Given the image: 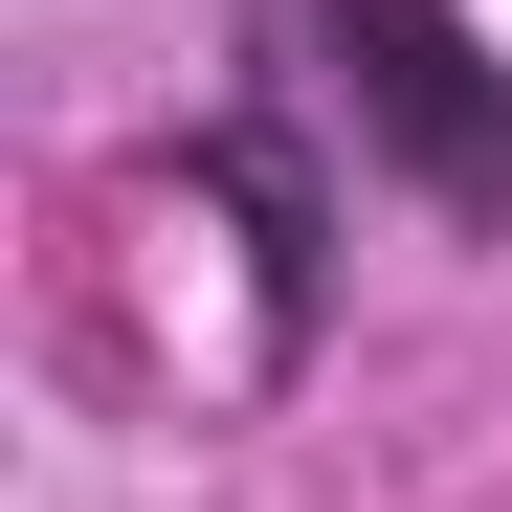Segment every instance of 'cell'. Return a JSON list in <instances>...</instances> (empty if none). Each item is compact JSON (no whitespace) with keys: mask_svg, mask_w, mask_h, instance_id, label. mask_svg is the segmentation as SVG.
<instances>
[{"mask_svg":"<svg viewBox=\"0 0 512 512\" xmlns=\"http://www.w3.org/2000/svg\"><path fill=\"white\" fill-rule=\"evenodd\" d=\"M268 67L334 112V156L401 179L446 245L512 223V45L468 23V0H268Z\"/></svg>","mask_w":512,"mask_h":512,"instance_id":"obj_1","label":"cell"},{"mask_svg":"<svg viewBox=\"0 0 512 512\" xmlns=\"http://www.w3.org/2000/svg\"><path fill=\"white\" fill-rule=\"evenodd\" d=\"M290 112H312V90L268 67L245 112H201L179 156H156L179 201H223V223H245V334H268V379L312 357V312H334V179H312V134H290Z\"/></svg>","mask_w":512,"mask_h":512,"instance_id":"obj_2","label":"cell"}]
</instances>
